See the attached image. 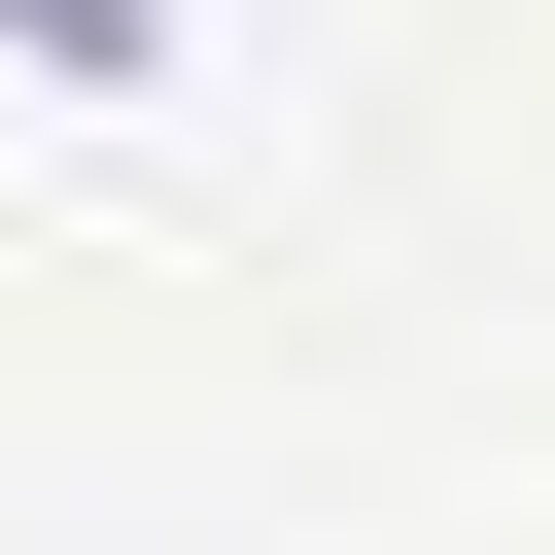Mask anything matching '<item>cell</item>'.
<instances>
[{"mask_svg": "<svg viewBox=\"0 0 555 555\" xmlns=\"http://www.w3.org/2000/svg\"><path fill=\"white\" fill-rule=\"evenodd\" d=\"M0 35H35V69H139V35H173V0H0Z\"/></svg>", "mask_w": 555, "mask_h": 555, "instance_id": "cell-1", "label": "cell"}]
</instances>
